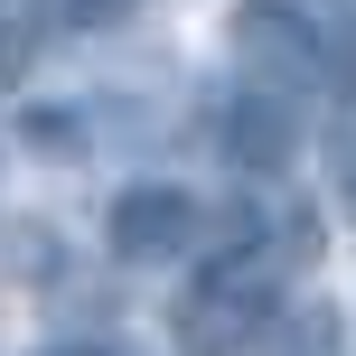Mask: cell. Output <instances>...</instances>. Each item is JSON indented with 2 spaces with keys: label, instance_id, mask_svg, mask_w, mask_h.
<instances>
[{
  "label": "cell",
  "instance_id": "1",
  "mask_svg": "<svg viewBox=\"0 0 356 356\" xmlns=\"http://www.w3.org/2000/svg\"><path fill=\"white\" fill-rule=\"evenodd\" d=\"M300 263H309V216H291L282 234H234V244L178 291V309H169L178 356H244L272 319H282V291H291Z\"/></svg>",
  "mask_w": 356,
  "mask_h": 356
},
{
  "label": "cell",
  "instance_id": "7",
  "mask_svg": "<svg viewBox=\"0 0 356 356\" xmlns=\"http://www.w3.org/2000/svg\"><path fill=\"white\" fill-rule=\"evenodd\" d=\"M47 356H113V347H47Z\"/></svg>",
  "mask_w": 356,
  "mask_h": 356
},
{
  "label": "cell",
  "instance_id": "2",
  "mask_svg": "<svg viewBox=\"0 0 356 356\" xmlns=\"http://www.w3.org/2000/svg\"><path fill=\"white\" fill-rule=\"evenodd\" d=\"M225 47L234 66H244V85H272V94H319L328 85V38L309 29V10H291V0H244V10L225 19Z\"/></svg>",
  "mask_w": 356,
  "mask_h": 356
},
{
  "label": "cell",
  "instance_id": "3",
  "mask_svg": "<svg viewBox=\"0 0 356 356\" xmlns=\"http://www.w3.org/2000/svg\"><path fill=\"white\" fill-rule=\"evenodd\" d=\"M207 234V207H197L188 188H169V178H150V188H122L104 216V244L122 253V263H178V253Z\"/></svg>",
  "mask_w": 356,
  "mask_h": 356
},
{
  "label": "cell",
  "instance_id": "6",
  "mask_svg": "<svg viewBox=\"0 0 356 356\" xmlns=\"http://www.w3.org/2000/svg\"><path fill=\"white\" fill-rule=\"evenodd\" d=\"M328 160H338V188H347V207H356V94L338 104V122H328Z\"/></svg>",
  "mask_w": 356,
  "mask_h": 356
},
{
  "label": "cell",
  "instance_id": "4",
  "mask_svg": "<svg viewBox=\"0 0 356 356\" xmlns=\"http://www.w3.org/2000/svg\"><path fill=\"white\" fill-rule=\"evenodd\" d=\"M225 150H234V169H291V150H300L291 94L244 85V94H234V113H225Z\"/></svg>",
  "mask_w": 356,
  "mask_h": 356
},
{
  "label": "cell",
  "instance_id": "5",
  "mask_svg": "<svg viewBox=\"0 0 356 356\" xmlns=\"http://www.w3.org/2000/svg\"><path fill=\"white\" fill-rule=\"evenodd\" d=\"M38 10H47L56 29H122L141 0H38Z\"/></svg>",
  "mask_w": 356,
  "mask_h": 356
}]
</instances>
